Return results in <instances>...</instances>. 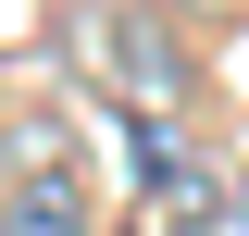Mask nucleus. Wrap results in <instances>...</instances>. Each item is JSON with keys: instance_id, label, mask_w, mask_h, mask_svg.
I'll list each match as a JSON object with an SVG mask.
<instances>
[{"instance_id": "f257e3e1", "label": "nucleus", "mask_w": 249, "mask_h": 236, "mask_svg": "<svg viewBox=\"0 0 249 236\" xmlns=\"http://www.w3.org/2000/svg\"><path fill=\"white\" fill-rule=\"evenodd\" d=\"M62 50L88 62L124 112H162V124L187 112V50L137 13V0H62Z\"/></svg>"}, {"instance_id": "f03ea898", "label": "nucleus", "mask_w": 249, "mask_h": 236, "mask_svg": "<svg viewBox=\"0 0 249 236\" xmlns=\"http://www.w3.org/2000/svg\"><path fill=\"white\" fill-rule=\"evenodd\" d=\"M0 236H88V174L62 137H25V174L0 186Z\"/></svg>"}, {"instance_id": "7ed1b4c3", "label": "nucleus", "mask_w": 249, "mask_h": 236, "mask_svg": "<svg viewBox=\"0 0 249 236\" xmlns=\"http://www.w3.org/2000/svg\"><path fill=\"white\" fill-rule=\"evenodd\" d=\"M224 236H249V174H237V186H224Z\"/></svg>"}, {"instance_id": "20e7f679", "label": "nucleus", "mask_w": 249, "mask_h": 236, "mask_svg": "<svg viewBox=\"0 0 249 236\" xmlns=\"http://www.w3.org/2000/svg\"><path fill=\"white\" fill-rule=\"evenodd\" d=\"M187 13H212V0H187Z\"/></svg>"}, {"instance_id": "39448f33", "label": "nucleus", "mask_w": 249, "mask_h": 236, "mask_svg": "<svg viewBox=\"0 0 249 236\" xmlns=\"http://www.w3.org/2000/svg\"><path fill=\"white\" fill-rule=\"evenodd\" d=\"M124 236H150V224H124Z\"/></svg>"}]
</instances>
